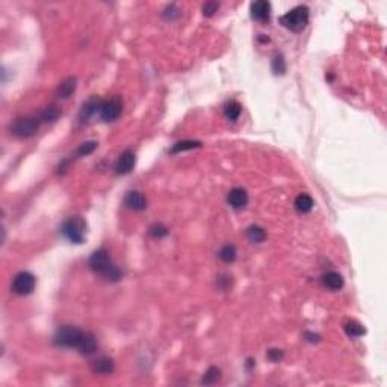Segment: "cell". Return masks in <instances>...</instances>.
I'll use <instances>...</instances> for the list:
<instances>
[{
    "instance_id": "22",
    "label": "cell",
    "mask_w": 387,
    "mask_h": 387,
    "mask_svg": "<svg viewBox=\"0 0 387 387\" xmlns=\"http://www.w3.org/2000/svg\"><path fill=\"white\" fill-rule=\"evenodd\" d=\"M221 380V371L215 366L209 368L206 371V374L203 375V380H201V384H206V386H212V384H216L218 381Z\"/></svg>"
},
{
    "instance_id": "6",
    "label": "cell",
    "mask_w": 387,
    "mask_h": 387,
    "mask_svg": "<svg viewBox=\"0 0 387 387\" xmlns=\"http://www.w3.org/2000/svg\"><path fill=\"white\" fill-rule=\"evenodd\" d=\"M121 112H123V99L115 95L106 102H102L99 114L105 123H112L121 115Z\"/></svg>"
},
{
    "instance_id": "7",
    "label": "cell",
    "mask_w": 387,
    "mask_h": 387,
    "mask_svg": "<svg viewBox=\"0 0 387 387\" xmlns=\"http://www.w3.org/2000/svg\"><path fill=\"white\" fill-rule=\"evenodd\" d=\"M35 289V277L29 271H21L14 277L12 291L17 295H29Z\"/></svg>"
},
{
    "instance_id": "3",
    "label": "cell",
    "mask_w": 387,
    "mask_h": 387,
    "mask_svg": "<svg viewBox=\"0 0 387 387\" xmlns=\"http://www.w3.org/2000/svg\"><path fill=\"white\" fill-rule=\"evenodd\" d=\"M85 230H86V222L82 216H71L62 224V235L65 238L73 242V244H82L85 239Z\"/></svg>"
},
{
    "instance_id": "18",
    "label": "cell",
    "mask_w": 387,
    "mask_h": 387,
    "mask_svg": "<svg viewBox=\"0 0 387 387\" xmlns=\"http://www.w3.org/2000/svg\"><path fill=\"white\" fill-rule=\"evenodd\" d=\"M76 83H77L76 77H68V79H65L64 82L58 86L56 95H58L59 99H68V97H71L73 92L76 91Z\"/></svg>"
},
{
    "instance_id": "9",
    "label": "cell",
    "mask_w": 387,
    "mask_h": 387,
    "mask_svg": "<svg viewBox=\"0 0 387 387\" xmlns=\"http://www.w3.org/2000/svg\"><path fill=\"white\" fill-rule=\"evenodd\" d=\"M97 348H99L97 337L89 331H83L76 349H79V352L83 354V356H91L97 351Z\"/></svg>"
},
{
    "instance_id": "2",
    "label": "cell",
    "mask_w": 387,
    "mask_h": 387,
    "mask_svg": "<svg viewBox=\"0 0 387 387\" xmlns=\"http://www.w3.org/2000/svg\"><path fill=\"white\" fill-rule=\"evenodd\" d=\"M309 12L310 11L306 5L295 6L280 18V23L291 32H301L309 24Z\"/></svg>"
},
{
    "instance_id": "19",
    "label": "cell",
    "mask_w": 387,
    "mask_h": 387,
    "mask_svg": "<svg viewBox=\"0 0 387 387\" xmlns=\"http://www.w3.org/2000/svg\"><path fill=\"white\" fill-rule=\"evenodd\" d=\"M241 114H242V106L236 100H230V102L225 103V106H224V115H225L227 120L238 121Z\"/></svg>"
},
{
    "instance_id": "24",
    "label": "cell",
    "mask_w": 387,
    "mask_h": 387,
    "mask_svg": "<svg viewBox=\"0 0 387 387\" xmlns=\"http://www.w3.org/2000/svg\"><path fill=\"white\" fill-rule=\"evenodd\" d=\"M236 248L233 247V245H230V244H227V245H224L221 250H219V253H218V256L219 259L222 260V262H225V263H232V262H235L236 260Z\"/></svg>"
},
{
    "instance_id": "12",
    "label": "cell",
    "mask_w": 387,
    "mask_h": 387,
    "mask_svg": "<svg viewBox=\"0 0 387 387\" xmlns=\"http://www.w3.org/2000/svg\"><path fill=\"white\" fill-rule=\"evenodd\" d=\"M227 201H229V204L233 207V209H236V210H239V209H244L247 204H248V194L245 189H242V188H235V189H232L229 195H227Z\"/></svg>"
},
{
    "instance_id": "8",
    "label": "cell",
    "mask_w": 387,
    "mask_h": 387,
    "mask_svg": "<svg viewBox=\"0 0 387 387\" xmlns=\"http://www.w3.org/2000/svg\"><path fill=\"white\" fill-rule=\"evenodd\" d=\"M251 18L259 23H268L271 17V3L266 0H257L250 6Z\"/></svg>"
},
{
    "instance_id": "21",
    "label": "cell",
    "mask_w": 387,
    "mask_h": 387,
    "mask_svg": "<svg viewBox=\"0 0 387 387\" xmlns=\"http://www.w3.org/2000/svg\"><path fill=\"white\" fill-rule=\"evenodd\" d=\"M247 238L254 244H260L266 239V232L260 225H250L247 229Z\"/></svg>"
},
{
    "instance_id": "25",
    "label": "cell",
    "mask_w": 387,
    "mask_h": 387,
    "mask_svg": "<svg viewBox=\"0 0 387 387\" xmlns=\"http://www.w3.org/2000/svg\"><path fill=\"white\" fill-rule=\"evenodd\" d=\"M97 142L95 141H88V142H83L77 150H76V157H83V156H88L91 154L95 148H97Z\"/></svg>"
},
{
    "instance_id": "14",
    "label": "cell",
    "mask_w": 387,
    "mask_h": 387,
    "mask_svg": "<svg viewBox=\"0 0 387 387\" xmlns=\"http://www.w3.org/2000/svg\"><path fill=\"white\" fill-rule=\"evenodd\" d=\"M322 284L330 291H340L343 287L345 281H343V277L339 272L330 271V272L322 275Z\"/></svg>"
},
{
    "instance_id": "11",
    "label": "cell",
    "mask_w": 387,
    "mask_h": 387,
    "mask_svg": "<svg viewBox=\"0 0 387 387\" xmlns=\"http://www.w3.org/2000/svg\"><path fill=\"white\" fill-rule=\"evenodd\" d=\"M133 167H135V153L130 151V150H126V151L118 157V160H117V164H115V173H117V174H121V176L129 174L130 171L133 170Z\"/></svg>"
},
{
    "instance_id": "16",
    "label": "cell",
    "mask_w": 387,
    "mask_h": 387,
    "mask_svg": "<svg viewBox=\"0 0 387 387\" xmlns=\"http://www.w3.org/2000/svg\"><path fill=\"white\" fill-rule=\"evenodd\" d=\"M59 117H61V109H59V106H56V105H50V106L44 108V109L38 114V118H40L41 123H53V121H56Z\"/></svg>"
},
{
    "instance_id": "17",
    "label": "cell",
    "mask_w": 387,
    "mask_h": 387,
    "mask_svg": "<svg viewBox=\"0 0 387 387\" xmlns=\"http://www.w3.org/2000/svg\"><path fill=\"white\" fill-rule=\"evenodd\" d=\"M295 209H297V212H300V213H309L312 209H313V206H315V203H313V198L310 197V195H307V194H300L297 198H295Z\"/></svg>"
},
{
    "instance_id": "29",
    "label": "cell",
    "mask_w": 387,
    "mask_h": 387,
    "mask_svg": "<svg viewBox=\"0 0 387 387\" xmlns=\"http://www.w3.org/2000/svg\"><path fill=\"white\" fill-rule=\"evenodd\" d=\"M283 357H284V352H283L281 349H269V351H268V359H269L271 362H274V363L280 362Z\"/></svg>"
},
{
    "instance_id": "26",
    "label": "cell",
    "mask_w": 387,
    "mask_h": 387,
    "mask_svg": "<svg viewBox=\"0 0 387 387\" xmlns=\"http://www.w3.org/2000/svg\"><path fill=\"white\" fill-rule=\"evenodd\" d=\"M272 71L275 74H284L286 73V62H284V58L281 55H277L272 59Z\"/></svg>"
},
{
    "instance_id": "23",
    "label": "cell",
    "mask_w": 387,
    "mask_h": 387,
    "mask_svg": "<svg viewBox=\"0 0 387 387\" xmlns=\"http://www.w3.org/2000/svg\"><path fill=\"white\" fill-rule=\"evenodd\" d=\"M343 328H345L346 334L351 336V337H362V336L366 333L365 327H363L362 324L357 322V321H349V322H346Z\"/></svg>"
},
{
    "instance_id": "30",
    "label": "cell",
    "mask_w": 387,
    "mask_h": 387,
    "mask_svg": "<svg viewBox=\"0 0 387 387\" xmlns=\"http://www.w3.org/2000/svg\"><path fill=\"white\" fill-rule=\"evenodd\" d=\"M304 337H306L309 342H312V343H315V342H319V339H321L318 334H313V333H309V331L304 334Z\"/></svg>"
},
{
    "instance_id": "28",
    "label": "cell",
    "mask_w": 387,
    "mask_h": 387,
    "mask_svg": "<svg viewBox=\"0 0 387 387\" xmlns=\"http://www.w3.org/2000/svg\"><path fill=\"white\" fill-rule=\"evenodd\" d=\"M168 233V230L164 227V225H160V224H157V225H153L151 229H150V235L153 236V238H162V236H165Z\"/></svg>"
},
{
    "instance_id": "5",
    "label": "cell",
    "mask_w": 387,
    "mask_h": 387,
    "mask_svg": "<svg viewBox=\"0 0 387 387\" xmlns=\"http://www.w3.org/2000/svg\"><path fill=\"white\" fill-rule=\"evenodd\" d=\"M40 124H41V121H40L38 115H35V117H21V118H17L12 123L11 132L17 138H30L38 132Z\"/></svg>"
},
{
    "instance_id": "15",
    "label": "cell",
    "mask_w": 387,
    "mask_h": 387,
    "mask_svg": "<svg viewBox=\"0 0 387 387\" xmlns=\"http://www.w3.org/2000/svg\"><path fill=\"white\" fill-rule=\"evenodd\" d=\"M126 204L129 206L130 209H133V210H145L147 209V198L142 195L141 192H136V191H133V192H129L126 195Z\"/></svg>"
},
{
    "instance_id": "20",
    "label": "cell",
    "mask_w": 387,
    "mask_h": 387,
    "mask_svg": "<svg viewBox=\"0 0 387 387\" xmlns=\"http://www.w3.org/2000/svg\"><path fill=\"white\" fill-rule=\"evenodd\" d=\"M201 147V142L200 141H192V139H185V141H180L177 144H174L170 150L171 154H176V153H182V151H189V150H194V148H198Z\"/></svg>"
},
{
    "instance_id": "1",
    "label": "cell",
    "mask_w": 387,
    "mask_h": 387,
    "mask_svg": "<svg viewBox=\"0 0 387 387\" xmlns=\"http://www.w3.org/2000/svg\"><path fill=\"white\" fill-rule=\"evenodd\" d=\"M89 268L108 281H118L123 275L121 269L112 263L109 253L105 248H100L95 253H92L89 259Z\"/></svg>"
},
{
    "instance_id": "10",
    "label": "cell",
    "mask_w": 387,
    "mask_h": 387,
    "mask_svg": "<svg viewBox=\"0 0 387 387\" xmlns=\"http://www.w3.org/2000/svg\"><path fill=\"white\" fill-rule=\"evenodd\" d=\"M91 369L94 374H99V375H109L115 371V363L111 357H99L97 360L92 362L91 365Z\"/></svg>"
},
{
    "instance_id": "13",
    "label": "cell",
    "mask_w": 387,
    "mask_h": 387,
    "mask_svg": "<svg viewBox=\"0 0 387 387\" xmlns=\"http://www.w3.org/2000/svg\"><path fill=\"white\" fill-rule=\"evenodd\" d=\"M100 106H102V102L99 100V99H89L86 103H83V106H82V109H80V112H79V120H80V123H85V121H88L97 111L100 112Z\"/></svg>"
},
{
    "instance_id": "4",
    "label": "cell",
    "mask_w": 387,
    "mask_h": 387,
    "mask_svg": "<svg viewBox=\"0 0 387 387\" xmlns=\"http://www.w3.org/2000/svg\"><path fill=\"white\" fill-rule=\"evenodd\" d=\"M82 333H83V330H80L74 325H62L55 333L53 343L61 348H77Z\"/></svg>"
},
{
    "instance_id": "27",
    "label": "cell",
    "mask_w": 387,
    "mask_h": 387,
    "mask_svg": "<svg viewBox=\"0 0 387 387\" xmlns=\"http://www.w3.org/2000/svg\"><path fill=\"white\" fill-rule=\"evenodd\" d=\"M218 9H219V3L218 2H207V3L203 5V14L206 17H212Z\"/></svg>"
}]
</instances>
